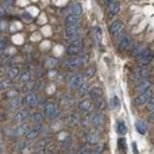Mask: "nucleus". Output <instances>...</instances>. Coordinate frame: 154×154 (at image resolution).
I'll return each mask as SVG.
<instances>
[{
  "label": "nucleus",
  "mask_w": 154,
  "mask_h": 154,
  "mask_svg": "<svg viewBox=\"0 0 154 154\" xmlns=\"http://www.w3.org/2000/svg\"><path fill=\"white\" fill-rule=\"evenodd\" d=\"M136 57L139 58V63H140L141 66H147V64H148L149 62H152V59H153V54H152L151 50L143 48Z\"/></svg>",
  "instance_id": "obj_1"
},
{
  "label": "nucleus",
  "mask_w": 154,
  "mask_h": 154,
  "mask_svg": "<svg viewBox=\"0 0 154 154\" xmlns=\"http://www.w3.org/2000/svg\"><path fill=\"white\" fill-rule=\"evenodd\" d=\"M94 74H95V65H89L85 70V77L90 78L91 76H94Z\"/></svg>",
  "instance_id": "obj_34"
},
{
  "label": "nucleus",
  "mask_w": 154,
  "mask_h": 154,
  "mask_svg": "<svg viewBox=\"0 0 154 154\" xmlns=\"http://www.w3.org/2000/svg\"><path fill=\"white\" fill-rule=\"evenodd\" d=\"M89 95H90V101L95 102L96 100L102 97V90L98 87H94V88L89 89Z\"/></svg>",
  "instance_id": "obj_16"
},
{
  "label": "nucleus",
  "mask_w": 154,
  "mask_h": 154,
  "mask_svg": "<svg viewBox=\"0 0 154 154\" xmlns=\"http://www.w3.org/2000/svg\"><path fill=\"white\" fill-rule=\"evenodd\" d=\"M70 147H71V146H70V142H64V143L62 145V149H64V151H68Z\"/></svg>",
  "instance_id": "obj_46"
},
{
  "label": "nucleus",
  "mask_w": 154,
  "mask_h": 154,
  "mask_svg": "<svg viewBox=\"0 0 154 154\" xmlns=\"http://www.w3.org/2000/svg\"><path fill=\"white\" fill-rule=\"evenodd\" d=\"M78 109L83 113H88L91 110V101L90 100H83L78 104Z\"/></svg>",
  "instance_id": "obj_17"
},
{
  "label": "nucleus",
  "mask_w": 154,
  "mask_h": 154,
  "mask_svg": "<svg viewBox=\"0 0 154 154\" xmlns=\"http://www.w3.org/2000/svg\"><path fill=\"white\" fill-rule=\"evenodd\" d=\"M120 106V102H119V98L116 96H114L110 100V109H116L117 107Z\"/></svg>",
  "instance_id": "obj_37"
},
{
  "label": "nucleus",
  "mask_w": 154,
  "mask_h": 154,
  "mask_svg": "<svg viewBox=\"0 0 154 154\" xmlns=\"http://www.w3.org/2000/svg\"><path fill=\"white\" fill-rule=\"evenodd\" d=\"M95 37H96V43L100 45L101 44V40H102V30L100 27L95 29Z\"/></svg>",
  "instance_id": "obj_36"
},
{
  "label": "nucleus",
  "mask_w": 154,
  "mask_h": 154,
  "mask_svg": "<svg viewBox=\"0 0 154 154\" xmlns=\"http://www.w3.org/2000/svg\"><path fill=\"white\" fill-rule=\"evenodd\" d=\"M40 129H42V125H33V127H31V129L26 133V141L30 142L35 140L40 133Z\"/></svg>",
  "instance_id": "obj_5"
},
{
  "label": "nucleus",
  "mask_w": 154,
  "mask_h": 154,
  "mask_svg": "<svg viewBox=\"0 0 154 154\" xmlns=\"http://www.w3.org/2000/svg\"><path fill=\"white\" fill-rule=\"evenodd\" d=\"M25 101H26V104H27L30 108H35V107H37V104H38V97L36 95V93H33V91L27 93V95L25 97Z\"/></svg>",
  "instance_id": "obj_8"
},
{
  "label": "nucleus",
  "mask_w": 154,
  "mask_h": 154,
  "mask_svg": "<svg viewBox=\"0 0 154 154\" xmlns=\"http://www.w3.org/2000/svg\"><path fill=\"white\" fill-rule=\"evenodd\" d=\"M151 97H152V90L149 89V90H147V91H143V93L139 94V96L135 98L134 102L136 106H142V104L147 103Z\"/></svg>",
  "instance_id": "obj_4"
},
{
  "label": "nucleus",
  "mask_w": 154,
  "mask_h": 154,
  "mask_svg": "<svg viewBox=\"0 0 154 154\" xmlns=\"http://www.w3.org/2000/svg\"><path fill=\"white\" fill-rule=\"evenodd\" d=\"M95 107H96V109L98 110V112H101V110L104 109V107H106V102H104V100H103L102 97L95 101Z\"/></svg>",
  "instance_id": "obj_33"
},
{
  "label": "nucleus",
  "mask_w": 154,
  "mask_h": 154,
  "mask_svg": "<svg viewBox=\"0 0 154 154\" xmlns=\"http://www.w3.org/2000/svg\"><path fill=\"white\" fill-rule=\"evenodd\" d=\"M6 72H7V76H8L10 79H14V78H17L20 74L19 69H18L17 66H11L10 69H7Z\"/></svg>",
  "instance_id": "obj_21"
},
{
  "label": "nucleus",
  "mask_w": 154,
  "mask_h": 154,
  "mask_svg": "<svg viewBox=\"0 0 154 154\" xmlns=\"http://www.w3.org/2000/svg\"><path fill=\"white\" fill-rule=\"evenodd\" d=\"M117 146H119V149L125 154L127 151V142H126V139L125 137H120L119 141H117Z\"/></svg>",
  "instance_id": "obj_29"
},
{
  "label": "nucleus",
  "mask_w": 154,
  "mask_h": 154,
  "mask_svg": "<svg viewBox=\"0 0 154 154\" xmlns=\"http://www.w3.org/2000/svg\"><path fill=\"white\" fill-rule=\"evenodd\" d=\"M79 32V27L78 25H71V26H66L65 29V38H70L72 36H75Z\"/></svg>",
  "instance_id": "obj_18"
},
{
  "label": "nucleus",
  "mask_w": 154,
  "mask_h": 154,
  "mask_svg": "<svg viewBox=\"0 0 154 154\" xmlns=\"http://www.w3.org/2000/svg\"><path fill=\"white\" fill-rule=\"evenodd\" d=\"M91 122H93V114L90 112H88V115L83 117V120H82V125L84 127H89V126H91Z\"/></svg>",
  "instance_id": "obj_30"
},
{
  "label": "nucleus",
  "mask_w": 154,
  "mask_h": 154,
  "mask_svg": "<svg viewBox=\"0 0 154 154\" xmlns=\"http://www.w3.org/2000/svg\"><path fill=\"white\" fill-rule=\"evenodd\" d=\"M57 63H58L57 59H50V60H49V66H50V68L56 66V65H57Z\"/></svg>",
  "instance_id": "obj_43"
},
{
  "label": "nucleus",
  "mask_w": 154,
  "mask_h": 154,
  "mask_svg": "<svg viewBox=\"0 0 154 154\" xmlns=\"http://www.w3.org/2000/svg\"><path fill=\"white\" fill-rule=\"evenodd\" d=\"M12 81L10 79V78H7V79H2V81H0V90H2V91H5V90H8L11 87H12Z\"/></svg>",
  "instance_id": "obj_26"
},
{
  "label": "nucleus",
  "mask_w": 154,
  "mask_h": 154,
  "mask_svg": "<svg viewBox=\"0 0 154 154\" xmlns=\"http://www.w3.org/2000/svg\"><path fill=\"white\" fill-rule=\"evenodd\" d=\"M5 14H6V10H5V7H4L2 5H0V19H1Z\"/></svg>",
  "instance_id": "obj_45"
},
{
  "label": "nucleus",
  "mask_w": 154,
  "mask_h": 154,
  "mask_svg": "<svg viewBox=\"0 0 154 154\" xmlns=\"http://www.w3.org/2000/svg\"><path fill=\"white\" fill-rule=\"evenodd\" d=\"M64 65H65L69 70H75L78 66H81V63H79L78 57H72V58H70V59H66L65 63H64Z\"/></svg>",
  "instance_id": "obj_13"
},
{
  "label": "nucleus",
  "mask_w": 154,
  "mask_h": 154,
  "mask_svg": "<svg viewBox=\"0 0 154 154\" xmlns=\"http://www.w3.org/2000/svg\"><path fill=\"white\" fill-rule=\"evenodd\" d=\"M5 46H6V40L2 38L1 36H0V50H2Z\"/></svg>",
  "instance_id": "obj_44"
},
{
  "label": "nucleus",
  "mask_w": 154,
  "mask_h": 154,
  "mask_svg": "<svg viewBox=\"0 0 154 154\" xmlns=\"http://www.w3.org/2000/svg\"><path fill=\"white\" fill-rule=\"evenodd\" d=\"M135 128H136V131L140 133V134H146V131H147V126H146V123L142 121V120H137L136 122H135Z\"/></svg>",
  "instance_id": "obj_20"
},
{
  "label": "nucleus",
  "mask_w": 154,
  "mask_h": 154,
  "mask_svg": "<svg viewBox=\"0 0 154 154\" xmlns=\"http://www.w3.org/2000/svg\"><path fill=\"white\" fill-rule=\"evenodd\" d=\"M89 85H88V83H84V82H82L81 83V85L78 87V95L81 97L85 96L88 93H89Z\"/></svg>",
  "instance_id": "obj_22"
},
{
  "label": "nucleus",
  "mask_w": 154,
  "mask_h": 154,
  "mask_svg": "<svg viewBox=\"0 0 154 154\" xmlns=\"http://www.w3.org/2000/svg\"><path fill=\"white\" fill-rule=\"evenodd\" d=\"M29 116H30V113H29L27 109H20L19 112L16 114V116H14V122L20 125V123L25 122L29 119Z\"/></svg>",
  "instance_id": "obj_9"
},
{
  "label": "nucleus",
  "mask_w": 154,
  "mask_h": 154,
  "mask_svg": "<svg viewBox=\"0 0 154 154\" xmlns=\"http://www.w3.org/2000/svg\"><path fill=\"white\" fill-rule=\"evenodd\" d=\"M31 121L33 125H42L44 121V117L40 113H35L33 115L31 116Z\"/></svg>",
  "instance_id": "obj_28"
},
{
  "label": "nucleus",
  "mask_w": 154,
  "mask_h": 154,
  "mask_svg": "<svg viewBox=\"0 0 154 154\" xmlns=\"http://www.w3.org/2000/svg\"><path fill=\"white\" fill-rule=\"evenodd\" d=\"M119 12H120V2L114 1L112 5L108 6V19H113Z\"/></svg>",
  "instance_id": "obj_11"
},
{
  "label": "nucleus",
  "mask_w": 154,
  "mask_h": 154,
  "mask_svg": "<svg viewBox=\"0 0 154 154\" xmlns=\"http://www.w3.org/2000/svg\"><path fill=\"white\" fill-rule=\"evenodd\" d=\"M132 148H133V153L134 154H139V151H137V146H136V143L133 142L132 143Z\"/></svg>",
  "instance_id": "obj_47"
},
{
  "label": "nucleus",
  "mask_w": 154,
  "mask_h": 154,
  "mask_svg": "<svg viewBox=\"0 0 154 154\" xmlns=\"http://www.w3.org/2000/svg\"><path fill=\"white\" fill-rule=\"evenodd\" d=\"M116 131L120 135H125L127 133V127L125 125V122L122 120H119L117 121V126H116Z\"/></svg>",
  "instance_id": "obj_23"
},
{
  "label": "nucleus",
  "mask_w": 154,
  "mask_h": 154,
  "mask_svg": "<svg viewBox=\"0 0 154 154\" xmlns=\"http://www.w3.org/2000/svg\"><path fill=\"white\" fill-rule=\"evenodd\" d=\"M104 122H106V116H104L103 113L98 112V113L93 114V122H91V125L94 127H101V126L104 125Z\"/></svg>",
  "instance_id": "obj_6"
},
{
  "label": "nucleus",
  "mask_w": 154,
  "mask_h": 154,
  "mask_svg": "<svg viewBox=\"0 0 154 154\" xmlns=\"http://www.w3.org/2000/svg\"><path fill=\"white\" fill-rule=\"evenodd\" d=\"M16 96H18V91H17V90H11V91L7 93V97L13 98V97H16Z\"/></svg>",
  "instance_id": "obj_42"
},
{
  "label": "nucleus",
  "mask_w": 154,
  "mask_h": 154,
  "mask_svg": "<svg viewBox=\"0 0 154 154\" xmlns=\"http://www.w3.org/2000/svg\"><path fill=\"white\" fill-rule=\"evenodd\" d=\"M82 49H83V42L82 40H79V42H75V43H71V44H69V46H68V49H66V54L69 55V56H77L81 51H82Z\"/></svg>",
  "instance_id": "obj_3"
},
{
  "label": "nucleus",
  "mask_w": 154,
  "mask_h": 154,
  "mask_svg": "<svg viewBox=\"0 0 154 154\" xmlns=\"http://www.w3.org/2000/svg\"><path fill=\"white\" fill-rule=\"evenodd\" d=\"M122 29H123V23L121 20H115V21L112 23V25L109 27V31H110V33L113 36H115L116 33H119V32L122 31Z\"/></svg>",
  "instance_id": "obj_12"
},
{
  "label": "nucleus",
  "mask_w": 154,
  "mask_h": 154,
  "mask_svg": "<svg viewBox=\"0 0 154 154\" xmlns=\"http://www.w3.org/2000/svg\"><path fill=\"white\" fill-rule=\"evenodd\" d=\"M21 106H23V98H21V97L16 96L11 100L10 107H11V109H12V110H18V109L21 108Z\"/></svg>",
  "instance_id": "obj_19"
},
{
  "label": "nucleus",
  "mask_w": 154,
  "mask_h": 154,
  "mask_svg": "<svg viewBox=\"0 0 154 154\" xmlns=\"http://www.w3.org/2000/svg\"><path fill=\"white\" fill-rule=\"evenodd\" d=\"M147 109L149 110V113H153V109H154V101H153V97H151L148 100V106H147Z\"/></svg>",
  "instance_id": "obj_40"
},
{
  "label": "nucleus",
  "mask_w": 154,
  "mask_h": 154,
  "mask_svg": "<svg viewBox=\"0 0 154 154\" xmlns=\"http://www.w3.org/2000/svg\"><path fill=\"white\" fill-rule=\"evenodd\" d=\"M23 17H24V18H26L27 20H31V19H32V18H31V17H30V16H29L27 13H24V14H23Z\"/></svg>",
  "instance_id": "obj_51"
},
{
  "label": "nucleus",
  "mask_w": 154,
  "mask_h": 154,
  "mask_svg": "<svg viewBox=\"0 0 154 154\" xmlns=\"http://www.w3.org/2000/svg\"><path fill=\"white\" fill-rule=\"evenodd\" d=\"M35 87H36V82L29 81V82L24 83V85H23V91H24V93H31V91L35 89Z\"/></svg>",
  "instance_id": "obj_25"
},
{
  "label": "nucleus",
  "mask_w": 154,
  "mask_h": 154,
  "mask_svg": "<svg viewBox=\"0 0 154 154\" xmlns=\"http://www.w3.org/2000/svg\"><path fill=\"white\" fill-rule=\"evenodd\" d=\"M32 154H45V149H44V151H43V149H38V151L33 152Z\"/></svg>",
  "instance_id": "obj_50"
},
{
  "label": "nucleus",
  "mask_w": 154,
  "mask_h": 154,
  "mask_svg": "<svg viewBox=\"0 0 154 154\" xmlns=\"http://www.w3.org/2000/svg\"><path fill=\"white\" fill-rule=\"evenodd\" d=\"M20 82L21 83H26V82H29V81H31V72L29 71V70H26V71H24L19 77Z\"/></svg>",
  "instance_id": "obj_32"
},
{
  "label": "nucleus",
  "mask_w": 154,
  "mask_h": 154,
  "mask_svg": "<svg viewBox=\"0 0 154 154\" xmlns=\"http://www.w3.org/2000/svg\"><path fill=\"white\" fill-rule=\"evenodd\" d=\"M49 145H51V137H44V139H42L38 142L37 147H38V149H43L44 151Z\"/></svg>",
  "instance_id": "obj_24"
},
{
  "label": "nucleus",
  "mask_w": 154,
  "mask_h": 154,
  "mask_svg": "<svg viewBox=\"0 0 154 154\" xmlns=\"http://www.w3.org/2000/svg\"><path fill=\"white\" fill-rule=\"evenodd\" d=\"M151 85H152V83H151V81L149 79H141L140 81V83H139V85H137V93H143V91H147V90H149L151 89Z\"/></svg>",
  "instance_id": "obj_15"
},
{
  "label": "nucleus",
  "mask_w": 154,
  "mask_h": 154,
  "mask_svg": "<svg viewBox=\"0 0 154 154\" xmlns=\"http://www.w3.org/2000/svg\"><path fill=\"white\" fill-rule=\"evenodd\" d=\"M2 1V6L5 7H11L12 5H13V2H14V0H1Z\"/></svg>",
  "instance_id": "obj_41"
},
{
  "label": "nucleus",
  "mask_w": 154,
  "mask_h": 154,
  "mask_svg": "<svg viewBox=\"0 0 154 154\" xmlns=\"http://www.w3.org/2000/svg\"><path fill=\"white\" fill-rule=\"evenodd\" d=\"M131 43H132L131 37H129L128 35H125L122 38L120 39V42H119V51H120V52H122V51L127 50V49L129 48Z\"/></svg>",
  "instance_id": "obj_10"
},
{
  "label": "nucleus",
  "mask_w": 154,
  "mask_h": 154,
  "mask_svg": "<svg viewBox=\"0 0 154 154\" xmlns=\"http://www.w3.org/2000/svg\"><path fill=\"white\" fill-rule=\"evenodd\" d=\"M44 113H45V115L49 116L51 120H56L60 115V112H59V109L57 108V106L55 103H52V102H49V103L45 104Z\"/></svg>",
  "instance_id": "obj_2"
},
{
  "label": "nucleus",
  "mask_w": 154,
  "mask_h": 154,
  "mask_svg": "<svg viewBox=\"0 0 154 154\" xmlns=\"http://www.w3.org/2000/svg\"><path fill=\"white\" fill-rule=\"evenodd\" d=\"M78 123V117L76 115H72L69 117V125L70 126H76Z\"/></svg>",
  "instance_id": "obj_39"
},
{
  "label": "nucleus",
  "mask_w": 154,
  "mask_h": 154,
  "mask_svg": "<svg viewBox=\"0 0 154 154\" xmlns=\"http://www.w3.org/2000/svg\"><path fill=\"white\" fill-rule=\"evenodd\" d=\"M76 154H90V149H89V147H87V146H82V147H79V148L77 149Z\"/></svg>",
  "instance_id": "obj_38"
},
{
  "label": "nucleus",
  "mask_w": 154,
  "mask_h": 154,
  "mask_svg": "<svg viewBox=\"0 0 154 154\" xmlns=\"http://www.w3.org/2000/svg\"><path fill=\"white\" fill-rule=\"evenodd\" d=\"M98 140H100V136H98V134H97L95 131H90V132L87 134V143H88L89 146L96 145L97 142H98Z\"/></svg>",
  "instance_id": "obj_14"
},
{
  "label": "nucleus",
  "mask_w": 154,
  "mask_h": 154,
  "mask_svg": "<svg viewBox=\"0 0 154 154\" xmlns=\"http://www.w3.org/2000/svg\"><path fill=\"white\" fill-rule=\"evenodd\" d=\"M6 70H7V69H6L5 66L1 65V66H0V76H2L4 74H6Z\"/></svg>",
  "instance_id": "obj_48"
},
{
  "label": "nucleus",
  "mask_w": 154,
  "mask_h": 154,
  "mask_svg": "<svg viewBox=\"0 0 154 154\" xmlns=\"http://www.w3.org/2000/svg\"><path fill=\"white\" fill-rule=\"evenodd\" d=\"M114 1H116V0H103V2H104V5H106V6H109V5H112Z\"/></svg>",
  "instance_id": "obj_49"
},
{
  "label": "nucleus",
  "mask_w": 154,
  "mask_h": 154,
  "mask_svg": "<svg viewBox=\"0 0 154 154\" xmlns=\"http://www.w3.org/2000/svg\"><path fill=\"white\" fill-rule=\"evenodd\" d=\"M71 14H72V16H76V17L82 14V6H81L79 4H75V5L71 7Z\"/></svg>",
  "instance_id": "obj_31"
},
{
  "label": "nucleus",
  "mask_w": 154,
  "mask_h": 154,
  "mask_svg": "<svg viewBox=\"0 0 154 154\" xmlns=\"http://www.w3.org/2000/svg\"><path fill=\"white\" fill-rule=\"evenodd\" d=\"M104 148H106L104 145H100V146H97L96 148H94L93 151L90 149V154H102L104 152Z\"/></svg>",
  "instance_id": "obj_35"
},
{
  "label": "nucleus",
  "mask_w": 154,
  "mask_h": 154,
  "mask_svg": "<svg viewBox=\"0 0 154 154\" xmlns=\"http://www.w3.org/2000/svg\"><path fill=\"white\" fill-rule=\"evenodd\" d=\"M83 82V78L81 74H74L72 76L70 77V81H69V84H70V88L71 89H78V87L81 85V83Z\"/></svg>",
  "instance_id": "obj_7"
},
{
  "label": "nucleus",
  "mask_w": 154,
  "mask_h": 154,
  "mask_svg": "<svg viewBox=\"0 0 154 154\" xmlns=\"http://www.w3.org/2000/svg\"><path fill=\"white\" fill-rule=\"evenodd\" d=\"M65 25H66V26L78 25V17H76V16H72V14L68 16V17L65 18Z\"/></svg>",
  "instance_id": "obj_27"
}]
</instances>
